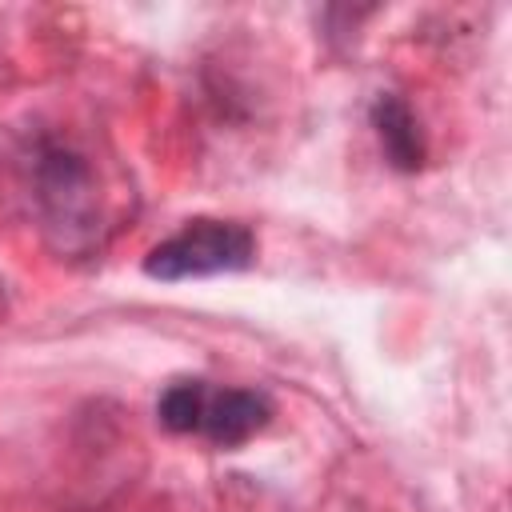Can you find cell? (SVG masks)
I'll use <instances>...</instances> for the list:
<instances>
[{
  "label": "cell",
  "mask_w": 512,
  "mask_h": 512,
  "mask_svg": "<svg viewBox=\"0 0 512 512\" xmlns=\"http://www.w3.org/2000/svg\"><path fill=\"white\" fill-rule=\"evenodd\" d=\"M372 116V128H376V140L384 148V160L396 168V172H416L424 168V132H420V120L416 112L396 96V92H380L368 108Z\"/></svg>",
  "instance_id": "obj_4"
},
{
  "label": "cell",
  "mask_w": 512,
  "mask_h": 512,
  "mask_svg": "<svg viewBox=\"0 0 512 512\" xmlns=\"http://www.w3.org/2000/svg\"><path fill=\"white\" fill-rule=\"evenodd\" d=\"M272 396L260 388H212L204 392L196 436L216 448H240L272 424Z\"/></svg>",
  "instance_id": "obj_3"
},
{
  "label": "cell",
  "mask_w": 512,
  "mask_h": 512,
  "mask_svg": "<svg viewBox=\"0 0 512 512\" xmlns=\"http://www.w3.org/2000/svg\"><path fill=\"white\" fill-rule=\"evenodd\" d=\"M256 260V236L236 220H188L180 232L148 248L144 276L176 284V280H204L220 272H244Z\"/></svg>",
  "instance_id": "obj_2"
},
{
  "label": "cell",
  "mask_w": 512,
  "mask_h": 512,
  "mask_svg": "<svg viewBox=\"0 0 512 512\" xmlns=\"http://www.w3.org/2000/svg\"><path fill=\"white\" fill-rule=\"evenodd\" d=\"M32 204L40 216V232L60 256H88L104 232V208L96 172L68 144L44 140L28 164Z\"/></svg>",
  "instance_id": "obj_1"
},
{
  "label": "cell",
  "mask_w": 512,
  "mask_h": 512,
  "mask_svg": "<svg viewBox=\"0 0 512 512\" xmlns=\"http://www.w3.org/2000/svg\"><path fill=\"white\" fill-rule=\"evenodd\" d=\"M204 392H208V380H172L160 400H156V420L160 428L176 432V436H196V424H200V408H204Z\"/></svg>",
  "instance_id": "obj_5"
}]
</instances>
